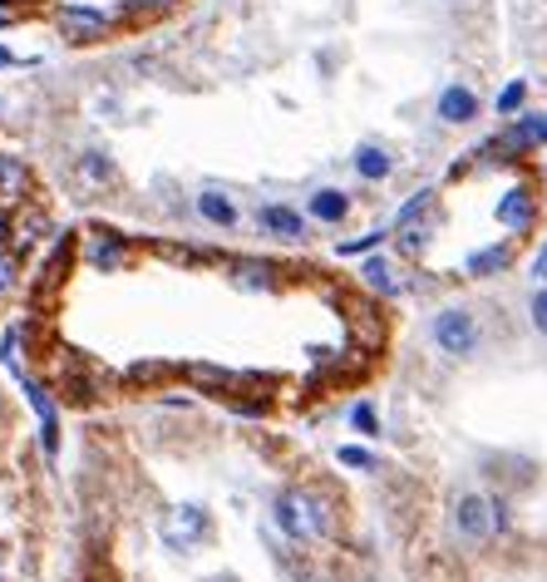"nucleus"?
I'll list each match as a JSON object with an SVG mask.
<instances>
[{
    "label": "nucleus",
    "instance_id": "7ed1b4c3",
    "mask_svg": "<svg viewBox=\"0 0 547 582\" xmlns=\"http://www.w3.org/2000/svg\"><path fill=\"white\" fill-rule=\"evenodd\" d=\"M429 341H435V351L449 356V361H473V356L483 351V326L469 306H439V311L429 316Z\"/></svg>",
    "mask_w": 547,
    "mask_h": 582
},
{
    "label": "nucleus",
    "instance_id": "4468645a",
    "mask_svg": "<svg viewBox=\"0 0 547 582\" xmlns=\"http://www.w3.org/2000/svg\"><path fill=\"white\" fill-rule=\"evenodd\" d=\"M351 193L345 188H315V193L307 198V218L321 222V227H341L345 218H351Z\"/></svg>",
    "mask_w": 547,
    "mask_h": 582
},
{
    "label": "nucleus",
    "instance_id": "f3484780",
    "mask_svg": "<svg viewBox=\"0 0 547 582\" xmlns=\"http://www.w3.org/2000/svg\"><path fill=\"white\" fill-rule=\"evenodd\" d=\"M30 193V168L25 158H10L0 154V213H10V208H20Z\"/></svg>",
    "mask_w": 547,
    "mask_h": 582
},
{
    "label": "nucleus",
    "instance_id": "72a5a7b5",
    "mask_svg": "<svg viewBox=\"0 0 547 582\" xmlns=\"http://www.w3.org/2000/svg\"><path fill=\"white\" fill-rule=\"evenodd\" d=\"M0 425H6V395H0Z\"/></svg>",
    "mask_w": 547,
    "mask_h": 582
},
{
    "label": "nucleus",
    "instance_id": "aec40b11",
    "mask_svg": "<svg viewBox=\"0 0 547 582\" xmlns=\"http://www.w3.org/2000/svg\"><path fill=\"white\" fill-rule=\"evenodd\" d=\"M79 178H84L89 188H114V183H119L114 163H109L104 154H94V148H89V154H79Z\"/></svg>",
    "mask_w": 547,
    "mask_h": 582
},
{
    "label": "nucleus",
    "instance_id": "4be33fe9",
    "mask_svg": "<svg viewBox=\"0 0 547 582\" xmlns=\"http://www.w3.org/2000/svg\"><path fill=\"white\" fill-rule=\"evenodd\" d=\"M429 213H435V188H419V193H409V203L395 213L390 227L399 232V227H409V222H419V218H429Z\"/></svg>",
    "mask_w": 547,
    "mask_h": 582
},
{
    "label": "nucleus",
    "instance_id": "423d86ee",
    "mask_svg": "<svg viewBox=\"0 0 547 582\" xmlns=\"http://www.w3.org/2000/svg\"><path fill=\"white\" fill-rule=\"evenodd\" d=\"M55 20H60V35H65L69 45H99V40L109 35V25H114V20L104 15V10H94V6H65Z\"/></svg>",
    "mask_w": 547,
    "mask_h": 582
},
{
    "label": "nucleus",
    "instance_id": "c85d7f7f",
    "mask_svg": "<svg viewBox=\"0 0 547 582\" xmlns=\"http://www.w3.org/2000/svg\"><path fill=\"white\" fill-rule=\"evenodd\" d=\"M528 321H533V331L547 341V287H533L528 296Z\"/></svg>",
    "mask_w": 547,
    "mask_h": 582
},
{
    "label": "nucleus",
    "instance_id": "6ab92c4d",
    "mask_svg": "<svg viewBox=\"0 0 547 582\" xmlns=\"http://www.w3.org/2000/svg\"><path fill=\"white\" fill-rule=\"evenodd\" d=\"M435 227H439V213H429V218L409 222V227H399V232H395L399 252H405V257H419V252H425L429 242H435Z\"/></svg>",
    "mask_w": 547,
    "mask_h": 582
},
{
    "label": "nucleus",
    "instance_id": "2f4dec72",
    "mask_svg": "<svg viewBox=\"0 0 547 582\" xmlns=\"http://www.w3.org/2000/svg\"><path fill=\"white\" fill-rule=\"evenodd\" d=\"M158 375H163V366H133L129 370V380H139V385H143V380H158Z\"/></svg>",
    "mask_w": 547,
    "mask_h": 582
},
{
    "label": "nucleus",
    "instance_id": "0eeeda50",
    "mask_svg": "<svg viewBox=\"0 0 547 582\" xmlns=\"http://www.w3.org/2000/svg\"><path fill=\"white\" fill-rule=\"evenodd\" d=\"M20 385H25L30 405H35V415H40V449H45V459L55 464V454H60V410H55V395H50L40 380H30L25 370H20Z\"/></svg>",
    "mask_w": 547,
    "mask_h": 582
},
{
    "label": "nucleus",
    "instance_id": "393cba45",
    "mask_svg": "<svg viewBox=\"0 0 547 582\" xmlns=\"http://www.w3.org/2000/svg\"><path fill=\"white\" fill-rule=\"evenodd\" d=\"M523 104H528V80H508L503 94L493 99V109H498L503 119H513V114H523Z\"/></svg>",
    "mask_w": 547,
    "mask_h": 582
},
{
    "label": "nucleus",
    "instance_id": "20e7f679",
    "mask_svg": "<svg viewBox=\"0 0 547 582\" xmlns=\"http://www.w3.org/2000/svg\"><path fill=\"white\" fill-rule=\"evenodd\" d=\"M543 144H547V109L543 114H518V119H513L493 144H483L479 154L518 158V154H533V148H543Z\"/></svg>",
    "mask_w": 547,
    "mask_h": 582
},
{
    "label": "nucleus",
    "instance_id": "bb28decb",
    "mask_svg": "<svg viewBox=\"0 0 547 582\" xmlns=\"http://www.w3.org/2000/svg\"><path fill=\"white\" fill-rule=\"evenodd\" d=\"M345 420H351V430H361L365 440H375V435H380V415H375V405H371V400H355V405H351V415H345Z\"/></svg>",
    "mask_w": 547,
    "mask_h": 582
},
{
    "label": "nucleus",
    "instance_id": "f257e3e1",
    "mask_svg": "<svg viewBox=\"0 0 547 582\" xmlns=\"http://www.w3.org/2000/svg\"><path fill=\"white\" fill-rule=\"evenodd\" d=\"M449 528L464 548H483L489 538L508 533L513 528V514H508V499H493V494H479V489H464L454 504H449Z\"/></svg>",
    "mask_w": 547,
    "mask_h": 582
},
{
    "label": "nucleus",
    "instance_id": "39448f33",
    "mask_svg": "<svg viewBox=\"0 0 547 582\" xmlns=\"http://www.w3.org/2000/svg\"><path fill=\"white\" fill-rule=\"evenodd\" d=\"M257 232L271 242H291V247H297V242L311 237V218L297 213V208H287V203H261L257 208Z\"/></svg>",
    "mask_w": 547,
    "mask_h": 582
},
{
    "label": "nucleus",
    "instance_id": "a211bd4d",
    "mask_svg": "<svg viewBox=\"0 0 547 582\" xmlns=\"http://www.w3.org/2000/svg\"><path fill=\"white\" fill-rule=\"evenodd\" d=\"M193 208H197V218L203 222H213V227H237V203L223 193V188H203V193L193 198Z\"/></svg>",
    "mask_w": 547,
    "mask_h": 582
},
{
    "label": "nucleus",
    "instance_id": "dca6fc26",
    "mask_svg": "<svg viewBox=\"0 0 547 582\" xmlns=\"http://www.w3.org/2000/svg\"><path fill=\"white\" fill-rule=\"evenodd\" d=\"M361 282H365V287H371L375 296H385V301H395V296L409 292V282L390 267V257H375V252L361 262Z\"/></svg>",
    "mask_w": 547,
    "mask_h": 582
},
{
    "label": "nucleus",
    "instance_id": "9b49d317",
    "mask_svg": "<svg viewBox=\"0 0 547 582\" xmlns=\"http://www.w3.org/2000/svg\"><path fill=\"white\" fill-rule=\"evenodd\" d=\"M163 538H168V548H193L197 538H207V514L197 509V504H187V509H173L163 518Z\"/></svg>",
    "mask_w": 547,
    "mask_h": 582
},
{
    "label": "nucleus",
    "instance_id": "6e6552de",
    "mask_svg": "<svg viewBox=\"0 0 547 582\" xmlns=\"http://www.w3.org/2000/svg\"><path fill=\"white\" fill-rule=\"evenodd\" d=\"M493 218H498V227H508V232H533V222H538V193H533L528 183H513L508 193L498 198Z\"/></svg>",
    "mask_w": 547,
    "mask_h": 582
},
{
    "label": "nucleus",
    "instance_id": "ddd939ff",
    "mask_svg": "<svg viewBox=\"0 0 547 582\" xmlns=\"http://www.w3.org/2000/svg\"><path fill=\"white\" fill-rule=\"evenodd\" d=\"M351 168H355V178H361V183H385V178L395 173V154L385 144L365 139V144H355Z\"/></svg>",
    "mask_w": 547,
    "mask_h": 582
},
{
    "label": "nucleus",
    "instance_id": "f03ea898",
    "mask_svg": "<svg viewBox=\"0 0 547 582\" xmlns=\"http://www.w3.org/2000/svg\"><path fill=\"white\" fill-rule=\"evenodd\" d=\"M271 523H277L281 538H291V543H311V538L331 533V509H325L311 489H281L277 499H271Z\"/></svg>",
    "mask_w": 547,
    "mask_h": 582
},
{
    "label": "nucleus",
    "instance_id": "9d476101",
    "mask_svg": "<svg viewBox=\"0 0 547 582\" xmlns=\"http://www.w3.org/2000/svg\"><path fill=\"white\" fill-rule=\"evenodd\" d=\"M227 277L242 292H277L281 287V267L277 262H261V257H233L227 262Z\"/></svg>",
    "mask_w": 547,
    "mask_h": 582
},
{
    "label": "nucleus",
    "instance_id": "cd10ccee",
    "mask_svg": "<svg viewBox=\"0 0 547 582\" xmlns=\"http://www.w3.org/2000/svg\"><path fill=\"white\" fill-rule=\"evenodd\" d=\"M20 292V252H10L6 242H0V296Z\"/></svg>",
    "mask_w": 547,
    "mask_h": 582
},
{
    "label": "nucleus",
    "instance_id": "f8f14e48",
    "mask_svg": "<svg viewBox=\"0 0 547 582\" xmlns=\"http://www.w3.org/2000/svg\"><path fill=\"white\" fill-rule=\"evenodd\" d=\"M84 262H94L99 272H124L129 267V242L119 232H89L84 237Z\"/></svg>",
    "mask_w": 547,
    "mask_h": 582
},
{
    "label": "nucleus",
    "instance_id": "473e14b6",
    "mask_svg": "<svg viewBox=\"0 0 547 582\" xmlns=\"http://www.w3.org/2000/svg\"><path fill=\"white\" fill-rule=\"evenodd\" d=\"M10 65H15V55H6V50H0V70H10Z\"/></svg>",
    "mask_w": 547,
    "mask_h": 582
},
{
    "label": "nucleus",
    "instance_id": "a878e982",
    "mask_svg": "<svg viewBox=\"0 0 547 582\" xmlns=\"http://www.w3.org/2000/svg\"><path fill=\"white\" fill-rule=\"evenodd\" d=\"M335 459H341L345 469H361V474H380V459H375L371 449H361V444H341V449H335Z\"/></svg>",
    "mask_w": 547,
    "mask_h": 582
},
{
    "label": "nucleus",
    "instance_id": "2eb2a0df",
    "mask_svg": "<svg viewBox=\"0 0 547 582\" xmlns=\"http://www.w3.org/2000/svg\"><path fill=\"white\" fill-rule=\"evenodd\" d=\"M508 267H513V242H489V247H479L464 257V277H473V282L503 277Z\"/></svg>",
    "mask_w": 547,
    "mask_h": 582
},
{
    "label": "nucleus",
    "instance_id": "412c9836",
    "mask_svg": "<svg viewBox=\"0 0 547 582\" xmlns=\"http://www.w3.org/2000/svg\"><path fill=\"white\" fill-rule=\"evenodd\" d=\"M45 227H50V218L40 213V208H30V213L15 222V237H10V252H30V247L40 242V232H45Z\"/></svg>",
    "mask_w": 547,
    "mask_h": 582
},
{
    "label": "nucleus",
    "instance_id": "7c9ffc66",
    "mask_svg": "<svg viewBox=\"0 0 547 582\" xmlns=\"http://www.w3.org/2000/svg\"><path fill=\"white\" fill-rule=\"evenodd\" d=\"M178 0H129V15H139V10H173Z\"/></svg>",
    "mask_w": 547,
    "mask_h": 582
},
{
    "label": "nucleus",
    "instance_id": "5701e85b",
    "mask_svg": "<svg viewBox=\"0 0 547 582\" xmlns=\"http://www.w3.org/2000/svg\"><path fill=\"white\" fill-rule=\"evenodd\" d=\"M395 227H375L365 232V237H351V242H335V257H371L375 247H385V237H390Z\"/></svg>",
    "mask_w": 547,
    "mask_h": 582
},
{
    "label": "nucleus",
    "instance_id": "c756f323",
    "mask_svg": "<svg viewBox=\"0 0 547 582\" xmlns=\"http://www.w3.org/2000/svg\"><path fill=\"white\" fill-rule=\"evenodd\" d=\"M528 277L538 282V287H547V242L538 247V257H533V267H528Z\"/></svg>",
    "mask_w": 547,
    "mask_h": 582
},
{
    "label": "nucleus",
    "instance_id": "1a4fd4ad",
    "mask_svg": "<svg viewBox=\"0 0 547 582\" xmlns=\"http://www.w3.org/2000/svg\"><path fill=\"white\" fill-rule=\"evenodd\" d=\"M479 94L469 89V84H444V89H439V99H435V119L439 124H449V129H464V124H473L479 119Z\"/></svg>",
    "mask_w": 547,
    "mask_h": 582
},
{
    "label": "nucleus",
    "instance_id": "b1692460",
    "mask_svg": "<svg viewBox=\"0 0 547 582\" xmlns=\"http://www.w3.org/2000/svg\"><path fill=\"white\" fill-rule=\"evenodd\" d=\"M65 262H69V232L55 242V247H50V262H45V267H40V282H35V292H50V287H55V282H60V267H65Z\"/></svg>",
    "mask_w": 547,
    "mask_h": 582
}]
</instances>
